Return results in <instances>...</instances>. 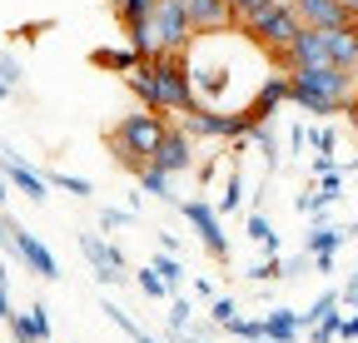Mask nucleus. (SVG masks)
I'll list each match as a JSON object with an SVG mask.
<instances>
[{"label": "nucleus", "instance_id": "1", "mask_svg": "<svg viewBox=\"0 0 358 343\" xmlns=\"http://www.w3.org/2000/svg\"><path fill=\"white\" fill-rule=\"evenodd\" d=\"M289 80H294V110H303L313 119L348 115V105L358 95V75L343 65H294Z\"/></svg>", "mask_w": 358, "mask_h": 343}, {"label": "nucleus", "instance_id": "2", "mask_svg": "<svg viewBox=\"0 0 358 343\" xmlns=\"http://www.w3.org/2000/svg\"><path fill=\"white\" fill-rule=\"evenodd\" d=\"M164 130H169L164 110H145V105H140L134 115H124L115 130L105 135V149L115 154V164H124L129 175H140V169L155 159V149H159Z\"/></svg>", "mask_w": 358, "mask_h": 343}, {"label": "nucleus", "instance_id": "3", "mask_svg": "<svg viewBox=\"0 0 358 343\" xmlns=\"http://www.w3.org/2000/svg\"><path fill=\"white\" fill-rule=\"evenodd\" d=\"M0 249H10V254H15V264H25V274H35V279H45V284H55V279H60L55 254L40 244V234H30L20 219H10V214H0Z\"/></svg>", "mask_w": 358, "mask_h": 343}, {"label": "nucleus", "instance_id": "4", "mask_svg": "<svg viewBox=\"0 0 358 343\" xmlns=\"http://www.w3.org/2000/svg\"><path fill=\"white\" fill-rule=\"evenodd\" d=\"M244 30L259 40V45L274 55V65L284 60V50L294 45V35L303 30V20H299V10H294V0H279L274 10H264L259 20H244Z\"/></svg>", "mask_w": 358, "mask_h": 343}, {"label": "nucleus", "instance_id": "5", "mask_svg": "<svg viewBox=\"0 0 358 343\" xmlns=\"http://www.w3.org/2000/svg\"><path fill=\"white\" fill-rule=\"evenodd\" d=\"M179 214H185V224H194V234H199V244H204V254L214 264H229V239H224V214H219V204H209V199H185L179 204Z\"/></svg>", "mask_w": 358, "mask_h": 343}, {"label": "nucleus", "instance_id": "6", "mask_svg": "<svg viewBox=\"0 0 358 343\" xmlns=\"http://www.w3.org/2000/svg\"><path fill=\"white\" fill-rule=\"evenodd\" d=\"M150 25H155L159 50H189L194 35H199L194 20H189V10H185V0H159L155 15H150Z\"/></svg>", "mask_w": 358, "mask_h": 343}, {"label": "nucleus", "instance_id": "7", "mask_svg": "<svg viewBox=\"0 0 358 343\" xmlns=\"http://www.w3.org/2000/svg\"><path fill=\"white\" fill-rule=\"evenodd\" d=\"M194 145H199V140L174 119L169 130H164V140H159V149H155L150 164H159L164 175H189V169H194Z\"/></svg>", "mask_w": 358, "mask_h": 343}, {"label": "nucleus", "instance_id": "8", "mask_svg": "<svg viewBox=\"0 0 358 343\" xmlns=\"http://www.w3.org/2000/svg\"><path fill=\"white\" fill-rule=\"evenodd\" d=\"M284 105H294V80H289L284 65H274V70L259 80V90H254V100H249V115H254V119H274Z\"/></svg>", "mask_w": 358, "mask_h": 343}, {"label": "nucleus", "instance_id": "9", "mask_svg": "<svg viewBox=\"0 0 358 343\" xmlns=\"http://www.w3.org/2000/svg\"><path fill=\"white\" fill-rule=\"evenodd\" d=\"M80 254H85V259H90V269H95V279L100 284H124L129 274H124V259H120V249L115 244H105L100 234H80Z\"/></svg>", "mask_w": 358, "mask_h": 343}, {"label": "nucleus", "instance_id": "10", "mask_svg": "<svg viewBox=\"0 0 358 343\" xmlns=\"http://www.w3.org/2000/svg\"><path fill=\"white\" fill-rule=\"evenodd\" d=\"M0 169H6V175H10V184H15V194H25L30 204H45V199H50V180H45L40 175V169H30L15 149H0Z\"/></svg>", "mask_w": 358, "mask_h": 343}, {"label": "nucleus", "instance_id": "11", "mask_svg": "<svg viewBox=\"0 0 358 343\" xmlns=\"http://www.w3.org/2000/svg\"><path fill=\"white\" fill-rule=\"evenodd\" d=\"M294 10L313 30H338V25H353L358 20V10H348L343 0H294Z\"/></svg>", "mask_w": 358, "mask_h": 343}, {"label": "nucleus", "instance_id": "12", "mask_svg": "<svg viewBox=\"0 0 358 343\" xmlns=\"http://www.w3.org/2000/svg\"><path fill=\"white\" fill-rule=\"evenodd\" d=\"M353 234H358V224H329V219H313V229L303 234V249H308V254H338Z\"/></svg>", "mask_w": 358, "mask_h": 343}, {"label": "nucleus", "instance_id": "13", "mask_svg": "<svg viewBox=\"0 0 358 343\" xmlns=\"http://www.w3.org/2000/svg\"><path fill=\"white\" fill-rule=\"evenodd\" d=\"M6 328H10L15 343H50V309H45V304H30V309L15 314Z\"/></svg>", "mask_w": 358, "mask_h": 343}, {"label": "nucleus", "instance_id": "14", "mask_svg": "<svg viewBox=\"0 0 358 343\" xmlns=\"http://www.w3.org/2000/svg\"><path fill=\"white\" fill-rule=\"evenodd\" d=\"M185 10L194 20V30H229L234 25V10H229V0H185Z\"/></svg>", "mask_w": 358, "mask_h": 343}, {"label": "nucleus", "instance_id": "15", "mask_svg": "<svg viewBox=\"0 0 358 343\" xmlns=\"http://www.w3.org/2000/svg\"><path fill=\"white\" fill-rule=\"evenodd\" d=\"M249 145L264 154V175L274 180V175H279V164H284V145H279V130H274V119H259L254 130H249Z\"/></svg>", "mask_w": 358, "mask_h": 343}, {"label": "nucleus", "instance_id": "16", "mask_svg": "<svg viewBox=\"0 0 358 343\" xmlns=\"http://www.w3.org/2000/svg\"><path fill=\"white\" fill-rule=\"evenodd\" d=\"M329 60L358 75V20H353V25H338V30H329Z\"/></svg>", "mask_w": 358, "mask_h": 343}, {"label": "nucleus", "instance_id": "17", "mask_svg": "<svg viewBox=\"0 0 358 343\" xmlns=\"http://www.w3.org/2000/svg\"><path fill=\"white\" fill-rule=\"evenodd\" d=\"M124 85H129V95L140 100L145 110H164V100H159V80H155V65H150V60H140V70H129Z\"/></svg>", "mask_w": 358, "mask_h": 343}, {"label": "nucleus", "instance_id": "18", "mask_svg": "<svg viewBox=\"0 0 358 343\" xmlns=\"http://www.w3.org/2000/svg\"><path fill=\"white\" fill-rule=\"evenodd\" d=\"M299 333H303V323H299L294 309H268V314H264V338H274V343H299Z\"/></svg>", "mask_w": 358, "mask_h": 343}, {"label": "nucleus", "instance_id": "19", "mask_svg": "<svg viewBox=\"0 0 358 343\" xmlns=\"http://www.w3.org/2000/svg\"><path fill=\"white\" fill-rule=\"evenodd\" d=\"M169 180L174 175H164L159 164H145L140 175H134V184H140V194H150V199H159V204H169V209H179V199L169 194Z\"/></svg>", "mask_w": 358, "mask_h": 343}, {"label": "nucleus", "instance_id": "20", "mask_svg": "<svg viewBox=\"0 0 358 343\" xmlns=\"http://www.w3.org/2000/svg\"><path fill=\"white\" fill-rule=\"evenodd\" d=\"M90 65L110 70V75H129V70H140V50L134 45H124V50H90Z\"/></svg>", "mask_w": 358, "mask_h": 343}, {"label": "nucleus", "instance_id": "21", "mask_svg": "<svg viewBox=\"0 0 358 343\" xmlns=\"http://www.w3.org/2000/svg\"><path fill=\"white\" fill-rule=\"evenodd\" d=\"M244 239H249V244H259L264 254H284V249H279V229L268 224V214H259V209L249 214V224H244Z\"/></svg>", "mask_w": 358, "mask_h": 343}, {"label": "nucleus", "instance_id": "22", "mask_svg": "<svg viewBox=\"0 0 358 343\" xmlns=\"http://www.w3.org/2000/svg\"><path fill=\"white\" fill-rule=\"evenodd\" d=\"M244 279L249 284H279V279H289V254H264L254 269H244Z\"/></svg>", "mask_w": 358, "mask_h": 343}, {"label": "nucleus", "instance_id": "23", "mask_svg": "<svg viewBox=\"0 0 358 343\" xmlns=\"http://www.w3.org/2000/svg\"><path fill=\"white\" fill-rule=\"evenodd\" d=\"M244 204V169H239V149H234V164H229V180H224V194H219V214H229Z\"/></svg>", "mask_w": 358, "mask_h": 343}, {"label": "nucleus", "instance_id": "24", "mask_svg": "<svg viewBox=\"0 0 358 343\" xmlns=\"http://www.w3.org/2000/svg\"><path fill=\"white\" fill-rule=\"evenodd\" d=\"M338 309H343V289H324V293H319V298H313V304L299 314V323H303V328H313L319 319H329V314H338Z\"/></svg>", "mask_w": 358, "mask_h": 343}, {"label": "nucleus", "instance_id": "25", "mask_svg": "<svg viewBox=\"0 0 358 343\" xmlns=\"http://www.w3.org/2000/svg\"><path fill=\"white\" fill-rule=\"evenodd\" d=\"M45 180H50V189L70 194V199H95V184H90L85 175H65V169H45Z\"/></svg>", "mask_w": 358, "mask_h": 343}, {"label": "nucleus", "instance_id": "26", "mask_svg": "<svg viewBox=\"0 0 358 343\" xmlns=\"http://www.w3.org/2000/svg\"><path fill=\"white\" fill-rule=\"evenodd\" d=\"M150 264H155V269L164 274V284H169L174 293H179V289H185V259H179V254H169V249H159V254H155V259H150Z\"/></svg>", "mask_w": 358, "mask_h": 343}, {"label": "nucleus", "instance_id": "27", "mask_svg": "<svg viewBox=\"0 0 358 343\" xmlns=\"http://www.w3.org/2000/svg\"><path fill=\"white\" fill-rule=\"evenodd\" d=\"M105 319H110V323H115L120 333H129L134 343H164V338H155V333H145L140 323H134V319H129V314L120 309V304H105Z\"/></svg>", "mask_w": 358, "mask_h": 343}, {"label": "nucleus", "instance_id": "28", "mask_svg": "<svg viewBox=\"0 0 358 343\" xmlns=\"http://www.w3.org/2000/svg\"><path fill=\"white\" fill-rule=\"evenodd\" d=\"M134 289H140L145 298H174V289L164 284V274H159L155 264H145L140 274H134Z\"/></svg>", "mask_w": 358, "mask_h": 343}, {"label": "nucleus", "instance_id": "29", "mask_svg": "<svg viewBox=\"0 0 358 343\" xmlns=\"http://www.w3.org/2000/svg\"><path fill=\"white\" fill-rule=\"evenodd\" d=\"M294 209H299V214H303V219H324V214H329V209H334V204H329V199H324V194H319V180H313V184H308V189H303V194H299V199H294Z\"/></svg>", "mask_w": 358, "mask_h": 343}, {"label": "nucleus", "instance_id": "30", "mask_svg": "<svg viewBox=\"0 0 358 343\" xmlns=\"http://www.w3.org/2000/svg\"><path fill=\"white\" fill-rule=\"evenodd\" d=\"M164 323H174V328H189L194 323V298L179 289L174 298H169V314H164Z\"/></svg>", "mask_w": 358, "mask_h": 343}, {"label": "nucleus", "instance_id": "31", "mask_svg": "<svg viewBox=\"0 0 358 343\" xmlns=\"http://www.w3.org/2000/svg\"><path fill=\"white\" fill-rule=\"evenodd\" d=\"M155 6H159V0H120L115 15H120V25H140V20L155 15Z\"/></svg>", "mask_w": 358, "mask_h": 343}, {"label": "nucleus", "instance_id": "32", "mask_svg": "<svg viewBox=\"0 0 358 343\" xmlns=\"http://www.w3.org/2000/svg\"><path fill=\"white\" fill-rule=\"evenodd\" d=\"M308 149L313 154H334L338 149V130L334 124H308Z\"/></svg>", "mask_w": 358, "mask_h": 343}, {"label": "nucleus", "instance_id": "33", "mask_svg": "<svg viewBox=\"0 0 358 343\" xmlns=\"http://www.w3.org/2000/svg\"><path fill=\"white\" fill-rule=\"evenodd\" d=\"M224 333H229V338H244V343H264V314H259V319H234Z\"/></svg>", "mask_w": 358, "mask_h": 343}, {"label": "nucleus", "instance_id": "34", "mask_svg": "<svg viewBox=\"0 0 358 343\" xmlns=\"http://www.w3.org/2000/svg\"><path fill=\"white\" fill-rule=\"evenodd\" d=\"M209 319H214L219 328H229V323L239 319V304H234L229 293H219V298H209Z\"/></svg>", "mask_w": 358, "mask_h": 343}, {"label": "nucleus", "instance_id": "35", "mask_svg": "<svg viewBox=\"0 0 358 343\" xmlns=\"http://www.w3.org/2000/svg\"><path fill=\"white\" fill-rule=\"evenodd\" d=\"M343 180H348V169H329V175H319V194L329 204H338L343 199Z\"/></svg>", "mask_w": 358, "mask_h": 343}, {"label": "nucleus", "instance_id": "36", "mask_svg": "<svg viewBox=\"0 0 358 343\" xmlns=\"http://www.w3.org/2000/svg\"><path fill=\"white\" fill-rule=\"evenodd\" d=\"M134 219H140V209H134V204H129V209H110V204L100 209V229H124V224H134Z\"/></svg>", "mask_w": 358, "mask_h": 343}, {"label": "nucleus", "instance_id": "37", "mask_svg": "<svg viewBox=\"0 0 358 343\" xmlns=\"http://www.w3.org/2000/svg\"><path fill=\"white\" fill-rule=\"evenodd\" d=\"M338 319H343V314L319 319V323H313V333H308V343H338Z\"/></svg>", "mask_w": 358, "mask_h": 343}, {"label": "nucleus", "instance_id": "38", "mask_svg": "<svg viewBox=\"0 0 358 343\" xmlns=\"http://www.w3.org/2000/svg\"><path fill=\"white\" fill-rule=\"evenodd\" d=\"M279 6V0H244V6L234 10V25H244V20H259L264 10H274Z\"/></svg>", "mask_w": 358, "mask_h": 343}, {"label": "nucleus", "instance_id": "39", "mask_svg": "<svg viewBox=\"0 0 358 343\" xmlns=\"http://www.w3.org/2000/svg\"><path fill=\"white\" fill-rule=\"evenodd\" d=\"M343 309H348V314L338 319V338H343V343H358V304H343Z\"/></svg>", "mask_w": 358, "mask_h": 343}, {"label": "nucleus", "instance_id": "40", "mask_svg": "<svg viewBox=\"0 0 358 343\" xmlns=\"http://www.w3.org/2000/svg\"><path fill=\"white\" fill-rule=\"evenodd\" d=\"M164 343H209V338H199L194 328H174V323H169V328H164Z\"/></svg>", "mask_w": 358, "mask_h": 343}, {"label": "nucleus", "instance_id": "41", "mask_svg": "<svg viewBox=\"0 0 358 343\" xmlns=\"http://www.w3.org/2000/svg\"><path fill=\"white\" fill-rule=\"evenodd\" d=\"M308 145V124H289V154H303Z\"/></svg>", "mask_w": 358, "mask_h": 343}, {"label": "nucleus", "instance_id": "42", "mask_svg": "<svg viewBox=\"0 0 358 343\" xmlns=\"http://www.w3.org/2000/svg\"><path fill=\"white\" fill-rule=\"evenodd\" d=\"M15 319V304H10V289L0 284V323H10Z\"/></svg>", "mask_w": 358, "mask_h": 343}, {"label": "nucleus", "instance_id": "43", "mask_svg": "<svg viewBox=\"0 0 358 343\" xmlns=\"http://www.w3.org/2000/svg\"><path fill=\"white\" fill-rule=\"evenodd\" d=\"M343 304H358V269L343 279Z\"/></svg>", "mask_w": 358, "mask_h": 343}, {"label": "nucleus", "instance_id": "44", "mask_svg": "<svg viewBox=\"0 0 358 343\" xmlns=\"http://www.w3.org/2000/svg\"><path fill=\"white\" fill-rule=\"evenodd\" d=\"M313 274H334V254H313Z\"/></svg>", "mask_w": 358, "mask_h": 343}, {"label": "nucleus", "instance_id": "45", "mask_svg": "<svg viewBox=\"0 0 358 343\" xmlns=\"http://www.w3.org/2000/svg\"><path fill=\"white\" fill-rule=\"evenodd\" d=\"M15 194V184H10V175H6V169H0V209H6V199Z\"/></svg>", "mask_w": 358, "mask_h": 343}, {"label": "nucleus", "instance_id": "46", "mask_svg": "<svg viewBox=\"0 0 358 343\" xmlns=\"http://www.w3.org/2000/svg\"><path fill=\"white\" fill-rule=\"evenodd\" d=\"M194 293H199V298H219V289H214L209 279H194Z\"/></svg>", "mask_w": 358, "mask_h": 343}, {"label": "nucleus", "instance_id": "47", "mask_svg": "<svg viewBox=\"0 0 358 343\" xmlns=\"http://www.w3.org/2000/svg\"><path fill=\"white\" fill-rule=\"evenodd\" d=\"M348 124H353V130H358V110H353V105H348Z\"/></svg>", "mask_w": 358, "mask_h": 343}, {"label": "nucleus", "instance_id": "48", "mask_svg": "<svg viewBox=\"0 0 358 343\" xmlns=\"http://www.w3.org/2000/svg\"><path fill=\"white\" fill-rule=\"evenodd\" d=\"M239 6H244V0H229V10H239Z\"/></svg>", "mask_w": 358, "mask_h": 343}, {"label": "nucleus", "instance_id": "49", "mask_svg": "<svg viewBox=\"0 0 358 343\" xmlns=\"http://www.w3.org/2000/svg\"><path fill=\"white\" fill-rule=\"evenodd\" d=\"M343 6H348V10H358V0H343Z\"/></svg>", "mask_w": 358, "mask_h": 343}, {"label": "nucleus", "instance_id": "50", "mask_svg": "<svg viewBox=\"0 0 358 343\" xmlns=\"http://www.w3.org/2000/svg\"><path fill=\"white\" fill-rule=\"evenodd\" d=\"M0 284H6V269H0Z\"/></svg>", "mask_w": 358, "mask_h": 343}, {"label": "nucleus", "instance_id": "51", "mask_svg": "<svg viewBox=\"0 0 358 343\" xmlns=\"http://www.w3.org/2000/svg\"><path fill=\"white\" fill-rule=\"evenodd\" d=\"M353 110H358V95H353Z\"/></svg>", "mask_w": 358, "mask_h": 343}, {"label": "nucleus", "instance_id": "52", "mask_svg": "<svg viewBox=\"0 0 358 343\" xmlns=\"http://www.w3.org/2000/svg\"><path fill=\"white\" fill-rule=\"evenodd\" d=\"M110 6H120V0H110Z\"/></svg>", "mask_w": 358, "mask_h": 343}]
</instances>
